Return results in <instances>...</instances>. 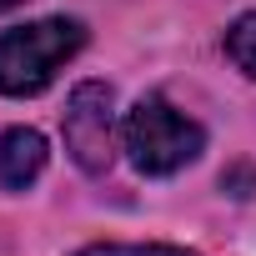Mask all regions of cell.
Segmentation results:
<instances>
[{"label":"cell","mask_w":256,"mask_h":256,"mask_svg":"<svg viewBox=\"0 0 256 256\" xmlns=\"http://www.w3.org/2000/svg\"><path fill=\"white\" fill-rule=\"evenodd\" d=\"M86 46V26L50 16L0 36V96H40L56 70Z\"/></svg>","instance_id":"cell-1"},{"label":"cell","mask_w":256,"mask_h":256,"mask_svg":"<svg viewBox=\"0 0 256 256\" xmlns=\"http://www.w3.org/2000/svg\"><path fill=\"white\" fill-rule=\"evenodd\" d=\"M206 146V131L181 116L166 96H141L126 116V151L141 176H176Z\"/></svg>","instance_id":"cell-2"},{"label":"cell","mask_w":256,"mask_h":256,"mask_svg":"<svg viewBox=\"0 0 256 256\" xmlns=\"http://www.w3.org/2000/svg\"><path fill=\"white\" fill-rule=\"evenodd\" d=\"M60 136L70 161L86 176H106L116 161V90L106 80H80L66 100L60 116Z\"/></svg>","instance_id":"cell-3"},{"label":"cell","mask_w":256,"mask_h":256,"mask_svg":"<svg viewBox=\"0 0 256 256\" xmlns=\"http://www.w3.org/2000/svg\"><path fill=\"white\" fill-rule=\"evenodd\" d=\"M80 256H196V251H181V246H90Z\"/></svg>","instance_id":"cell-6"},{"label":"cell","mask_w":256,"mask_h":256,"mask_svg":"<svg viewBox=\"0 0 256 256\" xmlns=\"http://www.w3.org/2000/svg\"><path fill=\"white\" fill-rule=\"evenodd\" d=\"M40 171H46V141H40V131L10 126V131L0 136V186L26 191Z\"/></svg>","instance_id":"cell-4"},{"label":"cell","mask_w":256,"mask_h":256,"mask_svg":"<svg viewBox=\"0 0 256 256\" xmlns=\"http://www.w3.org/2000/svg\"><path fill=\"white\" fill-rule=\"evenodd\" d=\"M10 6H20V0H0V10H10Z\"/></svg>","instance_id":"cell-7"},{"label":"cell","mask_w":256,"mask_h":256,"mask_svg":"<svg viewBox=\"0 0 256 256\" xmlns=\"http://www.w3.org/2000/svg\"><path fill=\"white\" fill-rule=\"evenodd\" d=\"M226 56H231V66H236L241 76L256 80V10L241 16V20L226 30Z\"/></svg>","instance_id":"cell-5"}]
</instances>
